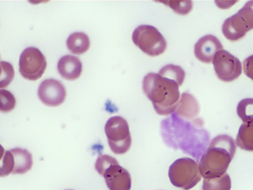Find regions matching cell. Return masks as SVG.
<instances>
[{
	"label": "cell",
	"mask_w": 253,
	"mask_h": 190,
	"mask_svg": "<svg viewBox=\"0 0 253 190\" xmlns=\"http://www.w3.org/2000/svg\"><path fill=\"white\" fill-rule=\"evenodd\" d=\"M142 88L158 114L168 115L175 112L180 101L179 85L176 82L151 72L144 77Z\"/></svg>",
	"instance_id": "cell-1"
},
{
	"label": "cell",
	"mask_w": 253,
	"mask_h": 190,
	"mask_svg": "<svg viewBox=\"0 0 253 190\" xmlns=\"http://www.w3.org/2000/svg\"><path fill=\"white\" fill-rule=\"evenodd\" d=\"M234 140L227 135L213 139L199 162L200 171L204 178H212L225 173L236 151Z\"/></svg>",
	"instance_id": "cell-2"
},
{
	"label": "cell",
	"mask_w": 253,
	"mask_h": 190,
	"mask_svg": "<svg viewBox=\"0 0 253 190\" xmlns=\"http://www.w3.org/2000/svg\"><path fill=\"white\" fill-rule=\"evenodd\" d=\"M169 177L173 185L184 190L193 188L201 181L199 164L191 158L177 159L169 167Z\"/></svg>",
	"instance_id": "cell-3"
},
{
	"label": "cell",
	"mask_w": 253,
	"mask_h": 190,
	"mask_svg": "<svg viewBox=\"0 0 253 190\" xmlns=\"http://www.w3.org/2000/svg\"><path fill=\"white\" fill-rule=\"evenodd\" d=\"M253 29V0H250L237 13L224 21L222 32L226 39L235 41L243 38Z\"/></svg>",
	"instance_id": "cell-4"
},
{
	"label": "cell",
	"mask_w": 253,
	"mask_h": 190,
	"mask_svg": "<svg viewBox=\"0 0 253 190\" xmlns=\"http://www.w3.org/2000/svg\"><path fill=\"white\" fill-rule=\"evenodd\" d=\"M133 43L143 52L155 56L162 54L167 48V42L158 29L148 25H141L133 32Z\"/></svg>",
	"instance_id": "cell-5"
},
{
	"label": "cell",
	"mask_w": 253,
	"mask_h": 190,
	"mask_svg": "<svg viewBox=\"0 0 253 190\" xmlns=\"http://www.w3.org/2000/svg\"><path fill=\"white\" fill-rule=\"evenodd\" d=\"M104 130L110 148L114 153L122 154L128 150L131 139L126 119L119 116L112 117L107 121Z\"/></svg>",
	"instance_id": "cell-6"
},
{
	"label": "cell",
	"mask_w": 253,
	"mask_h": 190,
	"mask_svg": "<svg viewBox=\"0 0 253 190\" xmlns=\"http://www.w3.org/2000/svg\"><path fill=\"white\" fill-rule=\"evenodd\" d=\"M46 65L44 56L38 48L28 47L20 55L19 72L24 78L35 81L42 77Z\"/></svg>",
	"instance_id": "cell-7"
},
{
	"label": "cell",
	"mask_w": 253,
	"mask_h": 190,
	"mask_svg": "<svg viewBox=\"0 0 253 190\" xmlns=\"http://www.w3.org/2000/svg\"><path fill=\"white\" fill-rule=\"evenodd\" d=\"M212 63L216 76L224 82H231L242 73L240 61L227 50L218 51L213 57Z\"/></svg>",
	"instance_id": "cell-8"
},
{
	"label": "cell",
	"mask_w": 253,
	"mask_h": 190,
	"mask_svg": "<svg viewBox=\"0 0 253 190\" xmlns=\"http://www.w3.org/2000/svg\"><path fill=\"white\" fill-rule=\"evenodd\" d=\"M38 95L40 100L45 105L56 106L63 102L66 92L60 81L54 79H48L41 83Z\"/></svg>",
	"instance_id": "cell-9"
},
{
	"label": "cell",
	"mask_w": 253,
	"mask_h": 190,
	"mask_svg": "<svg viewBox=\"0 0 253 190\" xmlns=\"http://www.w3.org/2000/svg\"><path fill=\"white\" fill-rule=\"evenodd\" d=\"M110 190H130L131 177L116 159L101 175Z\"/></svg>",
	"instance_id": "cell-10"
},
{
	"label": "cell",
	"mask_w": 253,
	"mask_h": 190,
	"mask_svg": "<svg viewBox=\"0 0 253 190\" xmlns=\"http://www.w3.org/2000/svg\"><path fill=\"white\" fill-rule=\"evenodd\" d=\"M223 46L219 40L212 35H207L201 38L194 46V54L198 59L210 63L215 54L222 50Z\"/></svg>",
	"instance_id": "cell-11"
},
{
	"label": "cell",
	"mask_w": 253,
	"mask_h": 190,
	"mask_svg": "<svg viewBox=\"0 0 253 190\" xmlns=\"http://www.w3.org/2000/svg\"><path fill=\"white\" fill-rule=\"evenodd\" d=\"M57 70L63 78L74 80L78 78L82 71V64L80 59L73 55H66L59 59Z\"/></svg>",
	"instance_id": "cell-12"
},
{
	"label": "cell",
	"mask_w": 253,
	"mask_h": 190,
	"mask_svg": "<svg viewBox=\"0 0 253 190\" xmlns=\"http://www.w3.org/2000/svg\"><path fill=\"white\" fill-rule=\"evenodd\" d=\"M199 111L200 106L195 97L186 92L182 93L175 113L180 117L192 121Z\"/></svg>",
	"instance_id": "cell-13"
},
{
	"label": "cell",
	"mask_w": 253,
	"mask_h": 190,
	"mask_svg": "<svg viewBox=\"0 0 253 190\" xmlns=\"http://www.w3.org/2000/svg\"><path fill=\"white\" fill-rule=\"evenodd\" d=\"M12 154V174H24L31 169L32 164L31 154L25 149L16 147L10 149Z\"/></svg>",
	"instance_id": "cell-14"
},
{
	"label": "cell",
	"mask_w": 253,
	"mask_h": 190,
	"mask_svg": "<svg viewBox=\"0 0 253 190\" xmlns=\"http://www.w3.org/2000/svg\"><path fill=\"white\" fill-rule=\"evenodd\" d=\"M66 45L68 49L72 53L81 54L86 52L89 48L88 37L83 32H75L69 36Z\"/></svg>",
	"instance_id": "cell-15"
},
{
	"label": "cell",
	"mask_w": 253,
	"mask_h": 190,
	"mask_svg": "<svg viewBox=\"0 0 253 190\" xmlns=\"http://www.w3.org/2000/svg\"><path fill=\"white\" fill-rule=\"evenodd\" d=\"M236 143L243 150L253 151V121L242 124L237 135Z\"/></svg>",
	"instance_id": "cell-16"
},
{
	"label": "cell",
	"mask_w": 253,
	"mask_h": 190,
	"mask_svg": "<svg viewBox=\"0 0 253 190\" xmlns=\"http://www.w3.org/2000/svg\"><path fill=\"white\" fill-rule=\"evenodd\" d=\"M231 179L227 174L215 178H204L202 190H230Z\"/></svg>",
	"instance_id": "cell-17"
},
{
	"label": "cell",
	"mask_w": 253,
	"mask_h": 190,
	"mask_svg": "<svg viewBox=\"0 0 253 190\" xmlns=\"http://www.w3.org/2000/svg\"><path fill=\"white\" fill-rule=\"evenodd\" d=\"M158 74L176 82L179 86L183 83L185 76V71L180 66L171 64L162 67Z\"/></svg>",
	"instance_id": "cell-18"
},
{
	"label": "cell",
	"mask_w": 253,
	"mask_h": 190,
	"mask_svg": "<svg viewBox=\"0 0 253 190\" xmlns=\"http://www.w3.org/2000/svg\"><path fill=\"white\" fill-rule=\"evenodd\" d=\"M237 113L244 123L253 121V98H247L241 100L237 107Z\"/></svg>",
	"instance_id": "cell-19"
},
{
	"label": "cell",
	"mask_w": 253,
	"mask_h": 190,
	"mask_svg": "<svg viewBox=\"0 0 253 190\" xmlns=\"http://www.w3.org/2000/svg\"><path fill=\"white\" fill-rule=\"evenodd\" d=\"M1 75L0 88L7 87L12 80L14 76V70L12 65L9 62L1 61Z\"/></svg>",
	"instance_id": "cell-20"
},
{
	"label": "cell",
	"mask_w": 253,
	"mask_h": 190,
	"mask_svg": "<svg viewBox=\"0 0 253 190\" xmlns=\"http://www.w3.org/2000/svg\"><path fill=\"white\" fill-rule=\"evenodd\" d=\"M0 110L3 112L11 111L16 104L15 98L12 93L6 90L0 91Z\"/></svg>",
	"instance_id": "cell-21"
},
{
	"label": "cell",
	"mask_w": 253,
	"mask_h": 190,
	"mask_svg": "<svg viewBox=\"0 0 253 190\" xmlns=\"http://www.w3.org/2000/svg\"><path fill=\"white\" fill-rule=\"evenodd\" d=\"M161 2L169 6L176 13L185 15L188 14L192 9V2L188 1H161Z\"/></svg>",
	"instance_id": "cell-22"
},
{
	"label": "cell",
	"mask_w": 253,
	"mask_h": 190,
	"mask_svg": "<svg viewBox=\"0 0 253 190\" xmlns=\"http://www.w3.org/2000/svg\"><path fill=\"white\" fill-rule=\"evenodd\" d=\"M13 169L12 154L9 150L4 151L0 161V176L3 177L11 173Z\"/></svg>",
	"instance_id": "cell-23"
},
{
	"label": "cell",
	"mask_w": 253,
	"mask_h": 190,
	"mask_svg": "<svg viewBox=\"0 0 253 190\" xmlns=\"http://www.w3.org/2000/svg\"><path fill=\"white\" fill-rule=\"evenodd\" d=\"M243 68L246 75L253 80V55L243 61Z\"/></svg>",
	"instance_id": "cell-24"
},
{
	"label": "cell",
	"mask_w": 253,
	"mask_h": 190,
	"mask_svg": "<svg viewBox=\"0 0 253 190\" xmlns=\"http://www.w3.org/2000/svg\"></svg>",
	"instance_id": "cell-25"
}]
</instances>
